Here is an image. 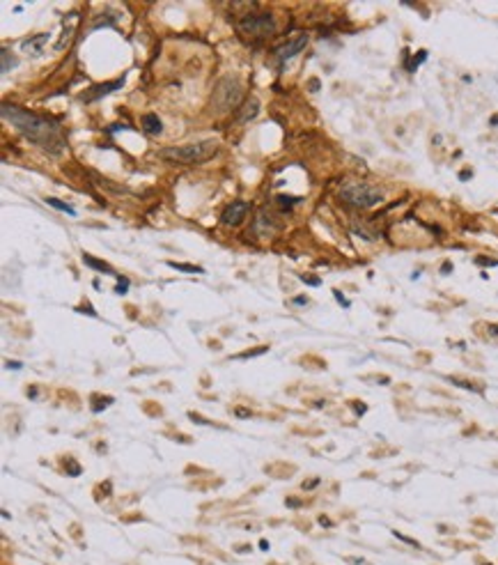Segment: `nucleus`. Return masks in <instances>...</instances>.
Listing matches in <instances>:
<instances>
[{
	"mask_svg": "<svg viewBox=\"0 0 498 565\" xmlns=\"http://www.w3.org/2000/svg\"><path fill=\"white\" fill-rule=\"evenodd\" d=\"M0 113H2V119L9 122L21 136L28 138L30 143L39 145V147H44L51 154H60L65 149L62 131H60V126L55 124L53 119L42 117V115H37V113H30V111H23V108L12 106V104H2Z\"/></svg>",
	"mask_w": 498,
	"mask_h": 565,
	"instance_id": "1",
	"label": "nucleus"
},
{
	"mask_svg": "<svg viewBox=\"0 0 498 565\" xmlns=\"http://www.w3.org/2000/svg\"><path fill=\"white\" fill-rule=\"evenodd\" d=\"M218 152V145L213 140H202V143H189V145H172V147H163L159 152L161 159L172 161V163H182V166H193V163H202V161L211 159Z\"/></svg>",
	"mask_w": 498,
	"mask_h": 565,
	"instance_id": "2",
	"label": "nucleus"
},
{
	"mask_svg": "<svg viewBox=\"0 0 498 565\" xmlns=\"http://www.w3.org/2000/svg\"><path fill=\"white\" fill-rule=\"evenodd\" d=\"M340 200L351 205V207L370 209L384 200V191L365 184V182H347V184L340 186Z\"/></svg>",
	"mask_w": 498,
	"mask_h": 565,
	"instance_id": "3",
	"label": "nucleus"
},
{
	"mask_svg": "<svg viewBox=\"0 0 498 565\" xmlns=\"http://www.w3.org/2000/svg\"><path fill=\"white\" fill-rule=\"evenodd\" d=\"M243 99V88L237 78H220L211 97V106L216 113H227L232 108H237Z\"/></svg>",
	"mask_w": 498,
	"mask_h": 565,
	"instance_id": "4",
	"label": "nucleus"
},
{
	"mask_svg": "<svg viewBox=\"0 0 498 565\" xmlns=\"http://www.w3.org/2000/svg\"><path fill=\"white\" fill-rule=\"evenodd\" d=\"M239 32L248 37H257V39H264V37H271L276 32V21H273L271 14H241L237 23Z\"/></svg>",
	"mask_w": 498,
	"mask_h": 565,
	"instance_id": "5",
	"label": "nucleus"
},
{
	"mask_svg": "<svg viewBox=\"0 0 498 565\" xmlns=\"http://www.w3.org/2000/svg\"><path fill=\"white\" fill-rule=\"evenodd\" d=\"M248 214H250V203H246V200H234L232 205L225 207L220 221H223V226H239Z\"/></svg>",
	"mask_w": 498,
	"mask_h": 565,
	"instance_id": "6",
	"label": "nucleus"
},
{
	"mask_svg": "<svg viewBox=\"0 0 498 565\" xmlns=\"http://www.w3.org/2000/svg\"><path fill=\"white\" fill-rule=\"evenodd\" d=\"M305 44H308V35H299L297 39H292V42L280 44V46L273 51V58H276L280 65H283L285 60H292L297 53H301L303 48H305Z\"/></svg>",
	"mask_w": 498,
	"mask_h": 565,
	"instance_id": "7",
	"label": "nucleus"
},
{
	"mask_svg": "<svg viewBox=\"0 0 498 565\" xmlns=\"http://www.w3.org/2000/svg\"><path fill=\"white\" fill-rule=\"evenodd\" d=\"M122 85H124V78H117V81H110V83L95 85V88H90L88 92L81 97V99H83V102H95V99H101V97H106V95H110V92H115V90L122 88Z\"/></svg>",
	"mask_w": 498,
	"mask_h": 565,
	"instance_id": "8",
	"label": "nucleus"
},
{
	"mask_svg": "<svg viewBox=\"0 0 498 565\" xmlns=\"http://www.w3.org/2000/svg\"><path fill=\"white\" fill-rule=\"evenodd\" d=\"M142 131L145 133H149V136H159L161 131H163V122L159 119V115L154 113H147V115H142Z\"/></svg>",
	"mask_w": 498,
	"mask_h": 565,
	"instance_id": "9",
	"label": "nucleus"
},
{
	"mask_svg": "<svg viewBox=\"0 0 498 565\" xmlns=\"http://www.w3.org/2000/svg\"><path fill=\"white\" fill-rule=\"evenodd\" d=\"M257 113H260V102H257V99H248V102L243 104L241 111H239V122L246 124V122H250V119H255Z\"/></svg>",
	"mask_w": 498,
	"mask_h": 565,
	"instance_id": "10",
	"label": "nucleus"
},
{
	"mask_svg": "<svg viewBox=\"0 0 498 565\" xmlns=\"http://www.w3.org/2000/svg\"><path fill=\"white\" fill-rule=\"evenodd\" d=\"M46 39H48V35H37V37H32V39H25L21 46H23V51H30L32 55H39L44 44H46Z\"/></svg>",
	"mask_w": 498,
	"mask_h": 565,
	"instance_id": "11",
	"label": "nucleus"
},
{
	"mask_svg": "<svg viewBox=\"0 0 498 565\" xmlns=\"http://www.w3.org/2000/svg\"><path fill=\"white\" fill-rule=\"evenodd\" d=\"M83 262L88 264V267H92V269H97V271H106V274H113V276H117L113 271V267L108 264V262H103V260H97L95 255H90V253H83Z\"/></svg>",
	"mask_w": 498,
	"mask_h": 565,
	"instance_id": "12",
	"label": "nucleus"
},
{
	"mask_svg": "<svg viewBox=\"0 0 498 565\" xmlns=\"http://www.w3.org/2000/svg\"><path fill=\"white\" fill-rule=\"evenodd\" d=\"M168 267L177 269V271H186V274H204L202 267H196V264H186V262H172L168 260Z\"/></svg>",
	"mask_w": 498,
	"mask_h": 565,
	"instance_id": "13",
	"label": "nucleus"
},
{
	"mask_svg": "<svg viewBox=\"0 0 498 565\" xmlns=\"http://www.w3.org/2000/svg\"><path fill=\"white\" fill-rule=\"evenodd\" d=\"M46 205L60 209V212H65V214H69V216H76V209L71 207V205H67V203H60L58 198H46Z\"/></svg>",
	"mask_w": 498,
	"mask_h": 565,
	"instance_id": "14",
	"label": "nucleus"
},
{
	"mask_svg": "<svg viewBox=\"0 0 498 565\" xmlns=\"http://www.w3.org/2000/svg\"><path fill=\"white\" fill-rule=\"evenodd\" d=\"M0 55H2V67H0V69H2V74H7V72H9V69H12L14 65H16V58H14V55L9 53V51H7V48H5V51H2V53H0Z\"/></svg>",
	"mask_w": 498,
	"mask_h": 565,
	"instance_id": "15",
	"label": "nucleus"
},
{
	"mask_svg": "<svg viewBox=\"0 0 498 565\" xmlns=\"http://www.w3.org/2000/svg\"><path fill=\"white\" fill-rule=\"evenodd\" d=\"M450 381H455L457 386H462V388H469V391H482V386H478V384H473V381H466V379H459V377H448Z\"/></svg>",
	"mask_w": 498,
	"mask_h": 565,
	"instance_id": "16",
	"label": "nucleus"
},
{
	"mask_svg": "<svg viewBox=\"0 0 498 565\" xmlns=\"http://www.w3.org/2000/svg\"><path fill=\"white\" fill-rule=\"evenodd\" d=\"M425 60H427V51H418V55H413V60L406 65V69H409V72H415V67L422 65Z\"/></svg>",
	"mask_w": 498,
	"mask_h": 565,
	"instance_id": "17",
	"label": "nucleus"
},
{
	"mask_svg": "<svg viewBox=\"0 0 498 565\" xmlns=\"http://www.w3.org/2000/svg\"><path fill=\"white\" fill-rule=\"evenodd\" d=\"M67 473L69 476H81V466L74 462V457H67Z\"/></svg>",
	"mask_w": 498,
	"mask_h": 565,
	"instance_id": "18",
	"label": "nucleus"
},
{
	"mask_svg": "<svg viewBox=\"0 0 498 565\" xmlns=\"http://www.w3.org/2000/svg\"><path fill=\"white\" fill-rule=\"evenodd\" d=\"M269 347L267 345H262V347H257V349H250V351H243V354H239V358H250V356H260V354H264Z\"/></svg>",
	"mask_w": 498,
	"mask_h": 565,
	"instance_id": "19",
	"label": "nucleus"
},
{
	"mask_svg": "<svg viewBox=\"0 0 498 565\" xmlns=\"http://www.w3.org/2000/svg\"><path fill=\"white\" fill-rule=\"evenodd\" d=\"M126 290H129V278L117 276V287H115V292H117V294H126Z\"/></svg>",
	"mask_w": 498,
	"mask_h": 565,
	"instance_id": "20",
	"label": "nucleus"
},
{
	"mask_svg": "<svg viewBox=\"0 0 498 565\" xmlns=\"http://www.w3.org/2000/svg\"><path fill=\"white\" fill-rule=\"evenodd\" d=\"M299 278L305 283V285H312V287H317V285H321V280L317 278V276H305V274H301Z\"/></svg>",
	"mask_w": 498,
	"mask_h": 565,
	"instance_id": "21",
	"label": "nucleus"
},
{
	"mask_svg": "<svg viewBox=\"0 0 498 565\" xmlns=\"http://www.w3.org/2000/svg\"><path fill=\"white\" fill-rule=\"evenodd\" d=\"M395 538H399V540H402V542H406V545H411V547H415V549L420 547V542H415L413 538H409V536H402V533H399V531H395Z\"/></svg>",
	"mask_w": 498,
	"mask_h": 565,
	"instance_id": "22",
	"label": "nucleus"
},
{
	"mask_svg": "<svg viewBox=\"0 0 498 565\" xmlns=\"http://www.w3.org/2000/svg\"><path fill=\"white\" fill-rule=\"evenodd\" d=\"M475 262L482 267H498V260H492V257H475Z\"/></svg>",
	"mask_w": 498,
	"mask_h": 565,
	"instance_id": "23",
	"label": "nucleus"
},
{
	"mask_svg": "<svg viewBox=\"0 0 498 565\" xmlns=\"http://www.w3.org/2000/svg\"><path fill=\"white\" fill-rule=\"evenodd\" d=\"M276 200H278L280 205H297L299 200H301V198H292V196H278V198H276Z\"/></svg>",
	"mask_w": 498,
	"mask_h": 565,
	"instance_id": "24",
	"label": "nucleus"
},
{
	"mask_svg": "<svg viewBox=\"0 0 498 565\" xmlns=\"http://www.w3.org/2000/svg\"><path fill=\"white\" fill-rule=\"evenodd\" d=\"M349 405L354 407V411H356V414H358V416H361V414H365V411H368V407H365V405H358V400H351Z\"/></svg>",
	"mask_w": 498,
	"mask_h": 565,
	"instance_id": "25",
	"label": "nucleus"
},
{
	"mask_svg": "<svg viewBox=\"0 0 498 565\" xmlns=\"http://www.w3.org/2000/svg\"><path fill=\"white\" fill-rule=\"evenodd\" d=\"M78 313H88V315H97V310H92V306H90L88 301L78 306Z\"/></svg>",
	"mask_w": 498,
	"mask_h": 565,
	"instance_id": "26",
	"label": "nucleus"
},
{
	"mask_svg": "<svg viewBox=\"0 0 498 565\" xmlns=\"http://www.w3.org/2000/svg\"><path fill=\"white\" fill-rule=\"evenodd\" d=\"M333 294H335V299H338V301H340V304L344 306V308H349V301H347V299L342 297V292H340V290H335V292H333Z\"/></svg>",
	"mask_w": 498,
	"mask_h": 565,
	"instance_id": "27",
	"label": "nucleus"
},
{
	"mask_svg": "<svg viewBox=\"0 0 498 565\" xmlns=\"http://www.w3.org/2000/svg\"><path fill=\"white\" fill-rule=\"evenodd\" d=\"M319 482V478H312V480H308V482H303V489H310V487H314Z\"/></svg>",
	"mask_w": 498,
	"mask_h": 565,
	"instance_id": "28",
	"label": "nucleus"
},
{
	"mask_svg": "<svg viewBox=\"0 0 498 565\" xmlns=\"http://www.w3.org/2000/svg\"><path fill=\"white\" fill-rule=\"evenodd\" d=\"M285 503H287L290 508H299V506H301V501H299V499H287Z\"/></svg>",
	"mask_w": 498,
	"mask_h": 565,
	"instance_id": "29",
	"label": "nucleus"
},
{
	"mask_svg": "<svg viewBox=\"0 0 498 565\" xmlns=\"http://www.w3.org/2000/svg\"><path fill=\"white\" fill-rule=\"evenodd\" d=\"M294 304H297V306H305V304H308V297H294Z\"/></svg>",
	"mask_w": 498,
	"mask_h": 565,
	"instance_id": "30",
	"label": "nucleus"
},
{
	"mask_svg": "<svg viewBox=\"0 0 498 565\" xmlns=\"http://www.w3.org/2000/svg\"><path fill=\"white\" fill-rule=\"evenodd\" d=\"M441 271H443V274H450V271H452V264H450V262H443V267H441Z\"/></svg>",
	"mask_w": 498,
	"mask_h": 565,
	"instance_id": "31",
	"label": "nucleus"
},
{
	"mask_svg": "<svg viewBox=\"0 0 498 565\" xmlns=\"http://www.w3.org/2000/svg\"><path fill=\"white\" fill-rule=\"evenodd\" d=\"M7 368H14V370H18V368H21V363H18V361H7Z\"/></svg>",
	"mask_w": 498,
	"mask_h": 565,
	"instance_id": "32",
	"label": "nucleus"
},
{
	"mask_svg": "<svg viewBox=\"0 0 498 565\" xmlns=\"http://www.w3.org/2000/svg\"><path fill=\"white\" fill-rule=\"evenodd\" d=\"M237 416L246 418V416H250V411H248V409H237Z\"/></svg>",
	"mask_w": 498,
	"mask_h": 565,
	"instance_id": "33",
	"label": "nucleus"
},
{
	"mask_svg": "<svg viewBox=\"0 0 498 565\" xmlns=\"http://www.w3.org/2000/svg\"><path fill=\"white\" fill-rule=\"evenodd\" d=\"M441 533H455V529H450V526H439Z\"/></svg>",
	"mask_w": 498,
	"mask_h": 565,
	"instance_id": "34",
	"label": "nucleus"
},
{
	"mask_svg": "<svg viewBox=\"0 0 498 565\" xmlns=\"http://www.w3.org/2000/svg\"><path fill=\"white\" fill-rule=\"evenodd\" d=\"M319 522H321V524H326V526H331V519H328V517H324V515H321V517H319Z\"/></svg>",
	"mask_w": 498,
	"mask_h": 565,
	"instance_id": "35",
	"label": "nucleus"
},
{
	"mask_svg": "<svg viewBox=\"0 0 498 565\" xmlns=\"http://www.w3.org/2000/svg\"><path fill=\"white\" fill-rule=\"evenodd\" d=\"M492 124H498V115H494V117H492Z\"/></svg>",
	"mask_w": 498,
	"mask_h": 565,
	"instance_id": "36",
	"label": "nucleus"
},
{
	"mask_svg": "<svg viewBox=\"0 0 498 565\" xmlns=\"http://www.w3.org/2000/svg\"><path fill=\"white\" fill-rule=\"evenodd\" d=\"M480 565H492V563H487V561H480Z\"/></svg>",
	"mask_w": 498,
	"mask_h": 565,
	"instance_id": "37",
	"label": "nucleus"
}]
</instances>
